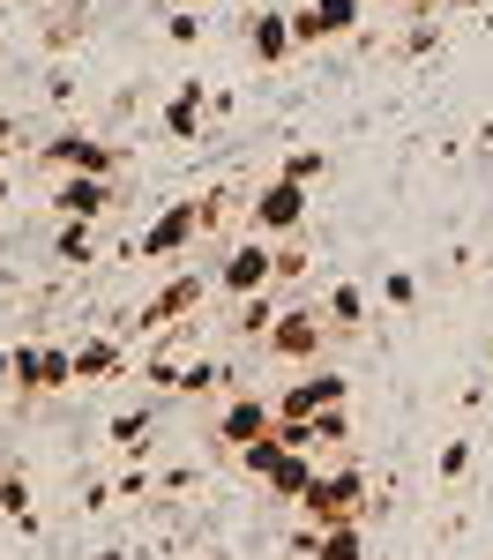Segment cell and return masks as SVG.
<instances>
[{
    "label": "cell",
    "instance_id": "33",
    "mask_svg": "<svg viewBox=\"0 0 493 560\" xmlns=\"http://www.w3.org/2000/svg\"><path fill=\"white\" fill-rule=\"evenodd\" d=\"M90 560H128V553H90Z\"/></svg>",
    "mask_w": 493,
    "mask_h": 560
},
{
    "label": "cell",
    "instance_id": "18",
    "mask_svg": "<svg viewBox=\"0 0 493 560\" xmlns=\"http://www.w3.org/2000/svg\"><path fill=\"white\" fill-rule=\"evenodd\" d=\"M307 560H366V523H337V530H314Z\"/></svg>",
    "mask_w": 493,
    "mask_h": 560
},
{
    "label": "cell",
    "instance_id": "24",
    "mask_svg": "<svg viewBox=\"0 0 493 560\" xmlns=\"http://www.w3.org/2000/svg\"><path fill=\"white\" fill-rule=\"evenodd\" d=\"M307 441H314V448H344V441H352V404H344V411H321V419H307Z\"/></svg>",
    "mask_w": 493,
    "mask_h": 560
},
{
    "label": "cell",
    "instance_id": "13",
    "mask_svg": "<svg viewBox=\"0 0 493 560\" xmlns=\"http://www.w3.org/2000/svg\"><path fill=\"white\" fill-rule=\"evenodd\" d=\"M113 202H120L113 179H90V173H60V179H52V210L68 217V224H105Z\"/></svg>",
    "mask_w": 493,
    "mask_h": 560
},
{
    "label": "cell",
    "instance_id": "1",
    "mask_svg": "<svg viewBox=\"0 0 493 560\" xmlns=\"http://www.w3.org/2000/svg\"><path fill=\"white\" fill-rule=\"evenodd\" d=\"M359 509H366V471H359L352 456L344 464H321L307 486V501H300V516H307V530H337V523H359Z\"/></svg>",
    "mask_w": 493,
    "mask_h": 560
},
{
    "label": "cell",
    "instance_id": "14",
    "mask_svg": "<svg viewBox=\"0 0 493 560\" xmlns=\"http://www.w3.org/2000/svg\"><path fill=\"white\" fill-rule=\"evenodd\" d=\"M202 120H210V83L202 75H179V90L165 97V113H157V128L173 135V142H202Z\"/></svg>",
    "mask_w": 493,
    "mask_h": 560
},
{
    "label": "cell",
    "instance_id": "31",
    "mask_svg": "<svg viewBox=\"0 0 493 560\" xmlns=\"http://www.w3.org/2000/svg\"><path fill=\"white\" fill-rule=\"evenodd\" d=\"M382 300H389V306H411V300H419V277H411V269H389V277H382Z\"/></svg>",
    "mask_w": 493,
    "mask_h": 560
},
{
    "label": "cell",
    "instance_id": "5",
    "mask_svg": "<svg viewBox=\"0 0 493 560\" xmlns=\"http://www.w3.org/2000/svg\"><path fill=\"white\" fill-rule=\"evenodd\" d=\"M344 404H352V382H344V374H329V366H307L300 382L277 388V427H307V419L344 411Z\"/></svg>",
    "mask_w": 493,
    "mask_h": 560
},
{
    "label": "cell",
    "instance_id": "19",
    "mask_svg": "<svg viewBox=\"0 0 493 560\" xmlns=\"http://www.w3.org/2000/svg\"><path fill=\"white\" fill-rule=\"evenodd\" d=\"M277 292H262V300H239V322H232V337H247V345H262L269 329H277Z\"/></svg>",
    "mask_w": 493,
    "mask_h": 560
},
{
    "label": "cell",
    "instance_id": "3",
    "mask_svg": "<svg viewBox=\"0 0 493 560\" xmlns=\"http://www.w3.org/2000/svg\"><path fill=\"white\" fill-rule=\"evenodd\" d=\"M321 345H329V322H321V306H284L277 314V329L262 337V359L269 366H321Z\"/></svg>",
    "mask_w": 493,
    "mask_h": 560
},
{
    "label": "cell",
    "instance_id": "23",
    "mask_svg": "<svg viewBox=\"0 0 493 560\" xmlns=\"http://www.w3.org/2000/svg\"><path fill=\"white\" fill-rule=\"evenodd\" d=\"M157 427V411H150V404H134V411H120V419H113V427H105V441H113V448H142V433Z\"/></svg>",
    "mask_w": 493,
    "mask_h": 560
},
{
    "label": "cell",
    "instance_id": "21",
    "mask_svg": "<svg viewBox=\"0 0 493 560\" xmlns=\"http://www.w3.org/2000/svg\"><path fill=\"white\" fill-rule=\"evenodd\" d=\"M52 255L68 261V269H83V261L97 255V224H68V217H60V232H52Z\"/></svg>",
    "mask_w": 493,
    "mask_h": 560
},
{
    "label": "cell",
    "instance_id": "34",
    "mask_svg": "<svg viewBox=\"0 0 493 560\" xmlns=\"http://www.w3.org/2000/svg\"><path fill=\"white\" fill-rule=\"evenodd\" d=\"M173 8H195V0H173Z\"/></svg>",
    "mask_w": 493,
    "mask_h": 560
},
{
    "label": "cell",
    "instance_id": "4",
    "mask_svg": "<svg viewBox=\"0 0 493 560\" xmlns=\"http://www.w3.org/2000/svg\"><path fill=\"white\" fill-rule=\"evenodd\" d=\"M269 433H277V396H262V388L224 396L218 419H210V441H218V448H232V456H247L255 441H269Z\"/></svg>",
    "mask_w": 493,
    "mask_h": 560
},
{
    "label": "cell",
    "instance_id": "32",
    "mask_svg": "<svg viewBox=\"0 0 493 560\" xmlns=\"http://www.w3.org/2000/svg\"><path fill=\"white\" fill-rule=\"evenodd\" d=\"M8 187H15V179H8V165H0V202H8Z\"/></svg>",
    "mask_w": 493,
    "mask_h": 560
},
{
    "label": "cell",
    "instance_id": "22",
    "mask_svg": "<svg viewBox=\"0 0 493 560\" xmlns=\"http://www.w3.org/2000/svg\"><path fill=\"white\" fill-rule=\"evenodd\" d=\"M277 173H284V179H300V187H314V179L329 173V150H321V142H292Z\"/></svg>",
    "mask_w": 493,
    "mask_h": 560
},
{
    "label": "cell",
    "instance_id": "27",
    "mask_svg": "<svg viewBox=\"0 0 493 560\" xmlns=\"http://www.w3.org/2000/svg\"><path fill=\"white\" fill-rule=\"evenodd\" d=\"M434 45H442V23H426V15H419V23L397 38V52H403V60H419V52H434Z\"/></svg>",
    "mask_w": 493,
    "mask_h": 560
},
{
    "label": "cell",
    "instance_id": "2",
    "mask_svg": "<svg viewBox=\"0 0 493 560\" xmlns=\"http://www.w3.org/2000/svg\"><path fill=\"white\" fill-rule=\"evenodd\" d=\"M239 464H247V471L262 478V486L277 493V501H307L314 471H321V464H314V448H292L284 433H269V441H255V448H247Z\"/></svg>",
    "mask_w": 493,
    "mask_h": 560
},
{
    "label": "cell",
    "instance_id": "15",
    "mask_svg": "<svg viewBox=\"0 0 493 560\" xmlns=\"http://www.w3.org/2000/svg\"><path fill=\"white\" fill-rule=\"evenodd\" d=\"M247 52H255L262 68H284V60L300 52V38H292V15H277V8H255V15H247Z\"/></svg>",
    "mask_w": 493,
    "mask_h": 560
},
{
    "label": "cell",
    "instance_id": "25",
    "mask_svg": "<svg viewBox=\"0 0 493 560\" xmlns=\"http://www.w3.org/2000/svg\"><path fill=\"white\" fill-rule=\"evenodd\" d=\"M232 374H224L218 359H187V374H179V396H210V388H224Z\"/></svg>",
    "mask_w": 493,
    "mask_h": 560
},
{
    "label": "cell",
    "instance_id": "30",
    "mask_svg": "<svg viewBox=\"0 0 493 560\" xmlns=\"http://www.w3.org/2000/svg\"><path fill=\"white\" fill-rule=\"evenodd\" d=\"M307 247H292V240H284V247H277V284H300V277H307Z\"/></svg>",
    "mask_w": 493,
    "mask_h": 560
},
{
    "label": "cell",
    "instance_id": "17",
    "mask_svg": "<svg viewBox=\"0 0 493 560\" xmlns=\"http://www.w3.org/2000/svg\"><path fill=\"white\" fill-rule=\"evenodd\" d=\"M321 322H329V337H359V329H366V292H359L352 277H337V284L321 292Z\"/></svg>",
    "mask_w": 493,
    "mask_h": 560
},
{
    "label": "cell",
    "instance_id": "29",
    "mask_svg": "<svg viewBox=\"0 0 493 560\" xmlns=\"http://www.w3.org/2000/svg\"><path fill=\"white\" fill-rule=\"evenodd\" d=\"M434 471H442L448 486H456V478L471 471V441H442V456H434Z\"/></svg>",
    "mask_w": 493,
    "mask_h": 560
},
{
    "label": "cell",
    "instance_id": "28",
    "mask_svg": "<svg viewBox=\"0 0 493 560\" xmlns=\"http://www.w3.org/2000/svg\"><path fill=\"white\" fill-rule=\"evenodd\" d=\"M179 374H187V366H179L173 351H150V359H142V382H157V388H173V396H179Z\"/></svg>",
    "mask_w": 493,
    "mask_h": 560
},
{
    "label": "cell",
    "instance_id": "10",
    "mask_svg": "<svg viewBox=\"0 0 493 560\" xmlns=\"http://www.w3.org/2000/svg\"><path fill=\"white\" fill-rule=\"evenodd\" d=\"M195 240H202V202L187 195V202H165V210L150 217L134 247H142V255H150V261H173V255H187Z\"/></svg>",
    "mask_w": 493,
    "mask_h": 560
},
{
    "label": "cell",
    "instance_id": "12",
    "mask_svg": "<svg viewBox=\"0 0 493 560\" xmlns=\"http://www.w3.org/2000/svg\"><path fill=\"white\" fill-rule=\"evenodd\" d=\"M359 23H366V0H307V8H292V38L300 45H337V38H352Z\"/></svg>",
    "mask_w": 493,
    "mask_h": 560
},
{
    "label": "cell",
    "instance_id": "7",
    "mask_svg": "<svg viewBox=\"0 0 493 560\" xmlns=\"http://www.w3.org/2000/svg\"><path fill=\"white\" fill-rule=\"evenodd\" d=\"M202 300H210V277H195V269H179V277H165L150 300L134 306V329H150V337H165V329H179L187 314H202Z\"/></svg>",
    "mask_w": 493,
    "mask_h": 560
},
{
    "label": "cell",
    "instance_id": "8",
    "mask_svg": "<svg viewBox=\"0 0 493 560\" xmlns=\"http://www.w3.org/2000/svg\"><path fill=\"white\" fill-rule=\"evenodd\" d=\"M218 292L224 300H262V292H277V240H239L218 261Z\"/></svg>",
    "mask_w": 493,
    "mask_h": 560
},
{
    "label": "cell",
    "instance_id": "26",
    "mask_svg": "<svg viewBox=\"0 0 493 560\" xmlns=\"http://www.w3.org/2000/svg\"><path fill=\"white\" fill-rule=\"evenodd\" d=\"M202 31H210L202 8H173V15H165V38H173V45H202Z\"/></svg>",
    "mask_w": 493,
    "mask_h": 560
},
{
    "label": "cell",
    "instance_id": "9",
    "mask_svg": "<svg viewBox=\"0 0 493 560\" xmlns=\"http://www.w3.org/2000/svg\"><path fill=\"white\" fill-rule=\"evenodd\" d=\"M8 382L23 396H60L75 388V345H15V374Z\"/></svg>",
    "mask_w": 493,
    "mask_h": 560
},
{
    "label": "cell",
    "instance_id": "16",
    "mask_svg": "<svg viewBox=\"0 0 493 560\" xmlns=\"http://www.w3.org/2000/svg\"><path fill=\"white\" fill-rule=\"evenodd\" d=\"M128 374V345L120 337H83L75 345V388H105Z\"/></svg>",
    "mask_w": 493,
    "mask_h": 560
},
{
    "label": "cell",
    "instance_id": "6",
    "mask_svg": "<svg viewBox=\"0 0 493 560\" xmlns=\"http://www.w3.org/2000/svg\"><path fill=\"white\" fill-rule=\"evenodd\" d=\"M247 217H255V240H277V247H284V240L307 224V187H300V179H284V173H269L262 187H255Z\"/></svg>",
    "mask_w": 493,
    "mask_h": 560
},
{
    "label": "cell",
    "instance_id": "20",
    "mask_svg": "<svg viewBox=\"0 0 493 560\" xmlns=\"http://www.w3.org/2000/svg\"><path fill=\"white\" fill-rule=\"evenodd\" d=\"M0 516L23 523V530H38V509H31V478H23V471H0Z\"/></svg>",
    "mask_w": 493,
    "mask_h": 560
},
{
    "label": "cell",
    "instance_id": "11",
    "mask_svg": "<svg viewBox=\"0 0 493 560\" xmlns=\"http://www.w3.org/2000/svg\"><path fill=\"white\" fill-rule=\"evenodd\" d=\"M45 165H52V173H90V179H113V173H120V142H97V135L68 128V135H52V142H45Z\"/></svg>",
    "mask_w": 493,
    "mask_h": 560
}]
</instances>
